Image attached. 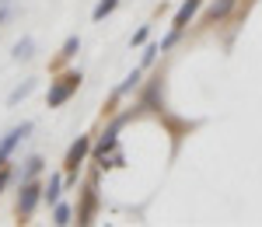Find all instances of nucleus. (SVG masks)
I'll list each match as a JSON object with an SVG mask.
<instances>
[{
	"mask_svg": "<svg viewBox=\"0 0 262 227\" xmlns=\"http://www.w3.org/2000/svg\"><path fill=\"white\" fill-rule=\"evenodd\" d=\"M77 87H81V74H63L60 81L49 87V98H46V105H49V108H60V105L67 102V98H70Z\"/></svg>",
	"mask_w": 262,
	"mask_h": 227,
	"instance_id": "f257e3e1",
	"label": "nucleus"
},
{
	"mask_svg": "<svg viewBox=\"0 0 262 227\" xmlns=\"http://www.w3.org/2000/svg\"><path fill=\"white\" fill-rule=\"evenodd\" d=\"M88 150H91V140H88V137H77V144H74L70 150H67V171H70V182L77 178V168L84 165Z\"/></svg>",
	"mask_w": 262,
	"mask_h": 227,
	"instance_id": "f03ea898",
	"label": "nucleus"
},
{
	"mask_svg": "<svg viewBox=\"0 0 262 227\" xmlns=\"http://www.w3.org/2000/svg\"><path fill=\"white\" fill-rule=\"evenodd\" d=\"M42 199V189L28 178V182H21V192H18V213H32V210L39 207Z\"/></svg>",
	"mask_w": 262,
	"mask_h": 227,
	"instance_id": "7ed1b4c3",
	"label": "nucleus"
},
{
	"mask_svg": "<svg viewBox=\"0 0 262 227\" xmlns=\"http://www.w3.org/2000/svg\"><path fill=\"white\" fill-rule=\"evenodd\" d=\"M28 133H32V123H21L18 129H11V133H7V137L0 140V165L7 161V154H11V150H14V147H18L21 140L28 137Z\"/></svg>",
	"mask_w": 262,
	"mask_h": 227,
	"instance_id": "20e7f679",
	"label": "nucleus"
},
{
	"mask_svg": "<svg viewBox=\"0 0 262 227\" xmlns=\"http://www.w3.org/2000/svg\"><path fill=\"white\" fill-rule=\"evenodd\" d=\"M200 7H203V0H185L179 11H175V18H171V28H179V32H182L189 21L196 18V11H200Z\"/></svg>",
	"mask_w": 262,
	"mask_h": 227,
	"instance_id": "39448f33",
	"label": "nucleus"
},
{
	"mask_svg": "<svg viewBox=\"0 0 262 227\" xmlns=\"http://www.w3.org/2000/svg\"><path fill=\"white\" fill-rule=\"evenodd\" d=\"M60 192H63V178H60V175H53L49 186L42 189V199H46L49 207H56V203H60Z\"/></svg>",
	"mask_w": 262,
	"mask_h": 227,
	"instance_id": "423d86ee",
	"label": "nucleus"
},
{
	"mask_svg": "<svg viewBox=\"0 0 262 227\" xmlns=\"http://www.w3.org/2000/svg\"><path fill=\"white\" fill-rule=\"evenodd\" d=\"M234 4H238V0H217V4H210V11H206V25H217Z\"/></svg>",
	"mask_w": 262,
	"mask_h": 227,
	"instance_id": "0eeeda50",
	"label": "nucleus"
},
{
	"mask_svg": "<svg viewBox=\"0 0 262 227\" xmlns=\"http://www.w3.org/2000/svg\"><path fill=\"white\" fill-rule=\"evenodd\" d=\"M35 56V39H21L14 46V60H32Z\"/></svg>",
	"mask_w": 262,
	"mask_h": 227,
	"instance_id": "6e6552de",
	"label": "nucleus"
},
{
	"mask_svg": "<svg viewBox=\"0 0 262 227\" xmlns=\"http://www.w3.org/2000/svg\"><path fill=\"white\" fill-rule=\"evenodd\" d=\"M32 91H35V81H25V84H21V87H14V91L7 95V102H11V105H18L21 98H28Z\"/></svg>",
	"mask_w": 262,
	"mask_h": 227,
	"instance_id": "1a4fd4ad",
	"label": "nucleus"
},
{
	"mask_svg": "<svg viewBox=\"0 0 262 227\" xmlns=\"http://www.w3.org/2000/svg\"><path fill=\"white\" fill-rule=\"evenodd\" d=\"M91 210H95V186L88 189V196H84V207H81V224H91Z\"/></svg>",
	"mask_w": 262,
	"mask_h": 227,
	"instance_id": "9d476101",
	"label": "nucleus"
},
{
	"mask_svg": "<svg viewBox=\"0 0 262 227\" xmlns=\"http://www.w3.org/2000/svg\"><path fill=\"white\" fill-rule=\"evenodd\" d=\"M116 4H119V0H101L98 7H95V14H91V18H95V21H105L112 11H116Z\"/></svg>",
	"mask_w": 262,
	"mask_h": 227,
	"instance_id": "9b49d317",
	"label": "nucleus"
},
{
	"mask_svg": "<svg viewBox=\"0 0 262 227\" xmlns=\"http://www.w3.org/2000/svg\"><path fill=\"white\" fill-rule=\"evenodd\" d=\"M137 84H140V70H133V74L119 84V91H116V95H129V91H137Z\"/></svg>",
	"mask_w": 262,
	"mask_h": 227,
	"instance_id": "f8f14e48",
	"label": "nucleus"
},
{
	"mask_svg": "<svg viewBox=\"0 0 262 227\" xmlns=\"http://www.w3.org/2000/svg\"><path fill=\"white\" fill-rule=\"evenodd\" d=\"M42 165H46L42 157H32V161L25 165V175H21V182H28V178H35V175H39V171H42Z\"/></svg>",
	"mask_w": 262,
	"mask_h": 227,
	"instance_id": "ddd939ff",
	"label": "nucleus"
},
{
	"mask_svg": "<svg viewBox=\"0 0 262 227\" xmlns=\"http://www.w3.org/2000/svg\"><path fill=\"white\" fill-rule=\"evenodd\" d=\"M53 224H70V207H63V203H56V210H53Z\"/></svg>",
	"mask_w": 262,
	"mask_h": 227,
	"instance_id": "4468645a",
	"label": "nucleus"
},
{
	"mask_svg": "<svg viewBox=\"0 0 262 227\" xmlns=\"http://www.w3.org/2000/svg\"><path fill=\"white\" fill-rule=\"evenodd\" d=\"M77 49H81V39H77V35H70V39L63 42V56H74Z\"/></svg>",
	"mask_w": 262,
	"mask_h": 227,
	"instance_id": "2eb2a0df",
	"label": "nucleus"
},
{
	"mask_svg": "<svg viewBox=\"0 0 262 227\" xmlns=\"http://www.w3.org/2000/svg\"><path fill=\"white\" fill-rule=\"evenodd\" d=\"M158 53H161V46H147V53H143V66H150V63L158 60Z\"/></svg>",
	"mask_w": 262,
	"mask_h": 227,
	"instance_id": "dca6fc26",
	"label": "nucleus"
},
{
	"mask_svg": "<svg viewBox=\"0 0 262 227\" xmlns=\"http://www.w3.org/2000/svg\"><path fill=\"white\" fill-rule=\"evenodd\" d=\"M147 35H150V28H147V25H143L140 32H137V35H133V46H143V42H147Z\"/></svg>",
	"mask_w": 262,
	"mask_h": 227,
	"instance_id": "f3484780",
	"label": "nucleus"
},
{
	"mask_svg": "<svg viewBox=\"0 0 262 227\" xmlns=\"http://www.w3.org/2000/svg\"><path fill=\"white\" fill-rule=\"evenodd\" d=\"M7 14H11V0H0V25L7 21Z\"/></svg>",
	"mask_w": 262,
	"mask_h": 227,
	"instance_id": "a211bd4d",
	"label": "nucleus"
},
{
	"mask_svg": "<svg viewBox=\"0 0 262 227\" xmlns=\"http://www.w3.org/2000/svg\"><path fill=\"white\" fill-rule=\"evenodd\" d=\"M7 182H11V171H7V168L0 165V192H4V189H7Z\"/></svg>",
	"mask_w": 262,
	"mask_h": 227,
	"instance_id": "6ab92c4d",
	"label": "nucleus"
}]
</instances>
